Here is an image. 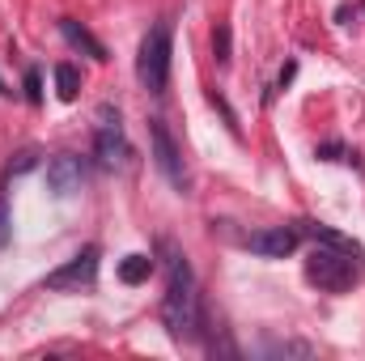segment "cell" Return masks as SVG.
I'll list each match as a JSON object with an SVG mask.
<instances>
[{
  "mask_svg": "<svg viewBox=\"0 0 365 361\" xmlns=\"http://www.w3.org/2000/svg\"><path fill=\"white\" fill-rule=\"evenodd\" d=\"M166 251V298H162V327L170 340H195L200 336V289L187 255L175 251V243H162Z\"/></svg>",
  "mask_w": 365,
  "mask_h": 361,
  "instance_id": "cell-1",
  "label": "cell"
},
{
  "mask_svg": "<svg viewBox=\"0 0 365 361\" xmlns=\"http://www.w3.org/2000/svg\"><path fill=\"white\" fill-rule=\"evenodd\" d=\"M306 280L319 285L323 293H344V289H353L361 280V264L349 251H336V247H319L314 243V251L306 260Z\"/></svg>",
  "mask_w": 365,
  "mask_h": 361,
  "instance_id": "cell-2",
  "label": "cell"
},
{
  "mask_svg": "<svg viewBox=\"0 0 365 361\" xmlns=\"http://www.w3.org/2000/svg\"><path fill=\"white\" fill-rule=\"evenodd\" d=\"M170 26L158 21L145 43H140V56H136V77L149 93H166V81H170Z\"/></svg>",
  "mask_w": 365,
  "mask_h": 361,
  "instance_id": "cell-3",
  "label": "cell"
},
{
  "mask_svg": "<svg viewBox=\"0 0 365 361\" xmlns=\"http://www.w3.org/2000/svg\"><path fill=\"white\" fill-rule=\"evenodd\" d=\"M128 153H132V149H128L119 111H115V106H102V111H98V128H93V158H98L102 166H123Z\"/></svg>",
  "mask_w": 365,
  "mask_h": 361,
  "instance_id": "cell-4",
  "label": "cell"
},
{
  "mask_svg": "<svg viewBox=\"0 0 365 361\" xmlns=\"http://www.w3.org/2000/svg\"><path fill=\"white\" fill-rule=\"evenodd\" d=\"M149 141H153V166L166 175V183H170L175 191H187V171H182L179 145H175L166 119H149Z\"/></svg>",
  "mask_w": 365,
  "mask_h": 361,
  "instance_id": "cell-5",
  "label": "cell"
},
{
  "mask_svg": "<svg viewBox=\"0 0 365 361\" xmlns=\"http://www.w3.org/2000/svg\"><path fill=\"white\" fill-rule=\"evenodd\" d=\"M93 276H98V247H86V251H81V255H73L64 268L47 272L43 289H51V293H77V289L93 285Z\"/></svg>",
  "mask_w": 365,
  "mask_h": 361,
  "instance_id": "cell-6",
  "label": "cell"
},
{
  "mask_svg": "<svg viewBox=\"0 0 365 361\" xmlns=\"http://www.w3.org/2000/svg\"><path fill=\"white\" fill-rule=\"evenodd\" d=\"M47 187H51V195H60V200L77 195V191L86 187V162L73 158V153L51 158V162H47Z\"/></svg>",
  "mask_w": 365,
  "mask_h": 361,
  "instance_id": "cell-7",
  "label": "cell"
},
{
  "mask_svg": "<svg viewBox=\"0 0 365 361\" xmlns=\"http://www.w3.org/2000/svg\"><path fill=\"white\" fill-rule=\"evenodd\" d=\"M297 243H302V230H293V225L255 230V234L247 238V247H251L255 255H264V260H284V255H293V251H297Z\"/></svg>",
  "mask_w": 365,
  "mask_h": 361,
  "instance_id": "cell-8",
  "label": "cell"
},
{
  "mask_svg": "<svg viewBox=\"0 0 365 361\" xmlns=\"http://www.w3.org/2000/svg\"><path fill=\"white\" fill-rule=\"evenodd\" d=\"M302 234H310L319 247H336V251H349V255H357V260H365L361 243H353L349 234H340V230H331V225H319V221H306L302 225Z\"/></svg>",
  "mask_w": 365,
  "mask_h": 361,
  "instance_id": "cell-9",
  "label": "cell"
},
{
  "mask_svg": "<svg viewBox=\"0 0 365 361\" xmlns=\"http://www.w3.org/2000/svg\"><path fill=\"white\" fill-rule=\"evenodd\" d=\"M60 34H64V39H68V43H73L77 51H86V56H93L98 64H106V60H110V56H106V47H102V43L93 39L90 30H86V26H77L73 17H64V21H60Z\"/></svg>",
  "mask_w": 365,
  "mask_h": 361,
  "instance_id": "cell-10",
  "label": "cell"
},
{
  "mask_svg": "<svg viewBox=\"0 0 365 361\" xmlns=\"http://www.w3.org/2000/svg\"><path fill=\"white\" fill-rule=\"evenodd\" d=\"M153 276V255H123V264H119V280L123 285H145Z\"/></svg>",
  "mask_w": 365,
  "mask_h": 361,
  "instance_id": "cell-11",
  "label": "cell"
},
{
  "mask_svg": "<svg viewBox=\"0 0 365 361\" xmlns=\"http://www.w3.org/2000/svg\"><path fill=\"white\" fill-rule=\"evenodd\" d=\"M56 93H60L64 102H73V98L81 93V73H77L73 64H56Z\"/></svg>",
  "mask_w": 365,
  "mask_h": 361,
  "instance_id": "cell-12",
  "label": "cell"
},
{
  "mask_svg": "<svg viewBox=\"0 0 365 361\" xmlns=\"http://www.w3.org/2000/svg\"><path fill=\"white\" fill-rule=\"evenodd\" d=\"M230 43H234V39H230V26H217V30H212V56H217L221 68L230 64Z\"/></svg>",
  "mask_w": 365,
  "mask_h": 361,
  "instance_id": "cell-13",
  "label": "cell"
},
{
  "mask_svg": "<svg viewBox=\"0 0 365 361\" xmlns=\"http://www.w3.org/2000/svg\"><path fill=\"white\" fill-rule=\"evenodd\" d=\"M268 353L272 357H310V345H302V340H276V345H268Z\"/></svg>",
  "mask_w": 365,
  "mask_h": 361,
  "instance_id": "cell-14",
  "label": "cell"
},
{
  "mask_svg": "<svg viewBox=\"0 0 365 361\" xmlns=\"http://www.w3.org/2000/svg\"><path fill=\"white\" fill-rule=\"evenodd\" d=\"M9 238H13V217H9V200L0 191V251L9 247Z\"/></svg>",
  "mask_w": 365,
  "mask_h": 361,
  "instance_id": "cell-15",
  "label": "cell"
},
{
  "mask_svg": "<svg viewBox=\"0 0 365 361\" xmlns=\"http://www.w3.org/2000/svg\"><path fill=\"white\" fill-rule=\"evenodd\" d=\"M26 98H30L34 106L43 102V73H38V68H30V73H26Z\"/></svg>",
  "mask_w": 365,
  "mask_h": 361,
  "instance_id": "cell-16",
  "label": "cell"
},
{
  "mask_svg": "<svg viewBox=\"0 0 365 361\" xmlns=\"http://www.w3.org/2000/svg\"><path fill=\"white\" fill-rule=\"evenodd\" d=\"M34 162H38V153H21V158H17V162L9 166V175H26V171H30Z\"/></svg>",
  "mask_w": 365,
  "mask_h": 361,
  "instance_id": "cell-17",
  "label": "cell"
},
{
  "mask_svg": "<svg viewBox=\"0 0 365 361\" xmlns=\"http://www.w3.org/2000/svg\"><path fill=\"white\" fill-rule=\"evenodd\" d=\"M340 153H344V149H340V145H323V149H319V158H327V162H336V158H340Z\"/></svg>",
  "mask_w": 365,
  "mask_h": 361,
  "instance_id": "cell-18",
  "label": "cell"
},
{
  "mask_svg": "<svg viewBox=\"0 0 365 361\" xmlns=\"http://www.w3.org/2000/svg\"><path fill=\"white\" fill-rule=\"evenodd\" d=\"M0 93H9V90H4V81H0Z\"/></svg>",
  "mask_w": 365,
  "mask_h": 361,
  "instance_id": "cell-19",
  "label": "cell"
}]
</instances>
